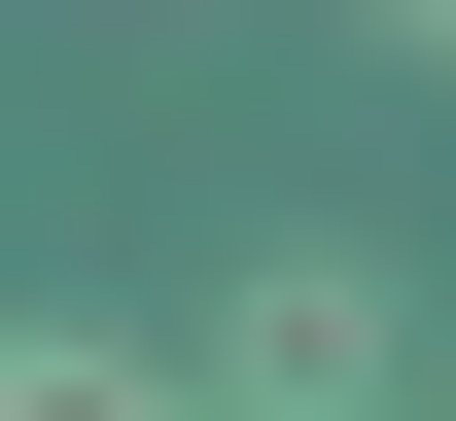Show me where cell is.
<instances>
[{"instance_id":"1","label":"cell","mask_w":456,"mask_h":421,"mask_svg":"<svg viewBox=\"0 0 456 421\" xmlns=\"http://www.w3.org/2000/svg\"><path fill=\"white\" fill-rule=\"evenodd\" d=\"M211 421H421L387 386V281H351V246H246L211 281Z\"/></svg>"},{"instance_id":"2","label":"cell","mask_w":456,"mask_h":421,"mask_svg":"<svg viewBox=\"0 0 456 421\" xmlns=\"http://www.w3.org/2000/svg\"><path fill=\"white\" fill-rule=\"evenodd\" d=\"M0 421H175V386H141V352H0Z\"/></svg>"}]
</instances>
